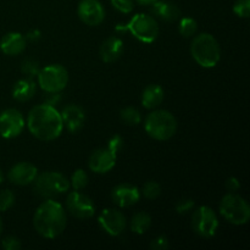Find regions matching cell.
<instances>
[{
    "label": "cell",
    "mask_w": 250,
    "mask_h": 250,
    "mask_svg": "<svg viewBox=\"0 0 250 250\" xmlns=\"http://www.w3.org/2000/svg\"><path fill=\"white\" fill-rule=\"evenodd\" d=\"M27 127L37 139L50 142L62 133L63 122L55 106L44 103L32 107L27 116Z\"/></svg>",
    "instance_id": "6da1fadb"
},
{
    "label": "cell",
    "mask_w": 250,
    "mask_h": 250,
    "mask_svg": "<svg viewBox=\"0 0 250 250\" xmlns=\"http://www.w3.org/2000/svg\"><path fill=\"white\" fill-rule=\"evenodd\" d=\"M67 217L60 203L53 199L42 203L34 212L33 226L39 236L54 239L60 236L66 229Z\"/></svg>",
    "instance_id": "7a4b0ae2"
},
{
    "label": "cell",
    "mask_w": 250,
    "mask_h": 250,
    "mask_svg": "<svg viewBox=\"0 0 250 250\" xmlns=\"http://www.w3.org/2000/svg\"><path fill=\"white\" fill-rule=\"evenodd\" d=\"M190 54L195 62L205 68L215 67L221 59L219 42L210 33H200L193 38Z\"/></svg>",
    "instance_id": "3957f363"
},
{
    "label": "cell",
    "mask_w": 250,
    "mask_h": 250,
    "mask_svg": "<svg viewBox=\"0 0 250 250\" xmlns=\"http://www.w3.org/2000/svg\"><path fill=\"white\" fill-rule=\"evenodd\" d=\"M144 128L156 141H168L177 132V120L167 110H154L146 116Z\"/></svg>",
    "instance_id": "277c9868"
},
{
    "label": "cell",
    "mask_w": 250,
    "mask_h": 250,
    "mask_svg": "<svg viewBox=\"0 0 250 250\" xmlns=\"http://www.w3.org/2000/svg\"><path fill=\"white\" fill-rule=\"evenodd\" d=\"M117 32H129L132 36L143 43H153L159 36V24L153 16L148 14H137L127 23L116 26Z\"/></svg>",
    "instance_id": "5b68a950"
},
{
    "label": "cell",
    "mask_w": 250,
    "mask_h": 250,
    "mask_svg": "<svg viewBox=\"0 0 250 250\" xmlns=\"http://www.w3.org/2000/svg\"><path fill=\"white\" fill-rule=\"evenodd\" d=\"M220 212L222 217L234 226L248 224L250 219V207L241 195L229 193L225 195L220 204Z\"/></svg>",
    "instance_id": "8992f818"
},
{
    "label": "cell",
    "mask_w": 250,
    "mask_h": 250,
    "mask_svg": "<svg viewBox=\"0 0 250 250\" xmlns=\"http://www.w3.org/2000/svg\"><path fill=\"white\" fill-rule=\"evenodd\" d=\"M70 181L60 172L48 171L37 176L34 180V192L43 198H53L63 194L70 189Z\"/></svg>",
    "instance_id": "52a82bcc"
},
{
    "label": "cell",
    "mask_w": 250,
    "mask_h": 250,
    "mask_svg": "<svg viewBox=\"0 0 250 250\" xmlns=\"http://www.w3.org/2000/svg\"><path fill=\"white\" fill-rule=\"evenodd\" d=\"M38 83L45 93H60L68 83V72L62 65L53 63L41 68L37 75Z\"/></svg>",
    "instance_id": "ba28073f"
},
{
    "label": "cell",
    "mask_w": 250,
    "mask_h": 250,
    "mask_svg": "<svg viewBox=\"0 0 250 250\" xmlns=\"http://www.w3.org/2000/svg\"><path fill=\"white\" fill-rule=\"evenodd\" d=\"M193 231L205 239L212 238L219 229V219L211 208L200 207L192 215Z\"/></svg>",
    "instance_id": "9c48e42d"
},
{
    "label": "cell",
    "mask_w": 250,
    "mask_h": 250,
    "mask_svg": "<svg viewBox=\"0 0 250 250\" xmlns=\"http://www.w3.org/2000/svg\"><path fill=\"white\" fill-rule=\"evenodd\" d=\"M66 209L73 217L80 220L90 219L95 214V205L93 200L80 190H73L67 195Z\"/></svg>",
    "instance_id": "30bf717a"
},
{
    "label": "cell",
    "mask_w": 250,
    "mask_h": 250,
    "mask_svg": "<svg viewBox=\"0 0 250 250\" xmlns=\"http://www.w3.org/2000/svg\"><path fill=\"white\" fill-rule=\"evenodd\" d=\"M26 126L24 117L19 110L6 109L0 114V136L2 138H16Z\"/></svg>",
    "instance_id": "8fae6325"
},
{
    "label": "cell",
    "mask_w": 250,
    "mask_h": 250,
    "mask_svg": "<svg viewBox=\"0 0 250 250\" xmlns=\"http://www.w3.org/2000/svg\"><path fill=\"white\" fill-rule=\"evenodd\" d=\"M98 222H99L103 231H105L112 237L120 236L126 229L127 226L125 215L119 210L111 209V208L104 209L100 212L99 217H98Z\"/></svg>",
    "instance_id": "7c38bea8"
},
{
    "label": "cell",
    "mask_w": 250,
    "mask_h": 250,
    "mask_svg": "<svg viewBox=\"0 0 250 250\" xmlns=\"http://www.w3.org/2000/svg\"><path fill=\"white\" fill-rule=\"evenodd\" d=\"M77 14L81 21L90 27L99 26L105 19L104 6L99 0H81Z\"/></svg>",
    "instance_id": "4fadbf2b"
},
{
    "label": "cell",
    "mask_w": 250,
    "mask_h": 250,
    "mask_svg": "<svg viewBox=\"0 0 250 250\" xmlns=\"http://www.w3.org/2000/svg\"><path fill=\"white\" fill-rule=\"evenodd\" d=\"M37 176H38V168L33 164L22 161L10 168L9 173H7V180L12 185L27 186L33 183Z\"/></svg>",
    "instance_id": "5bb4252c"
},
{
    "label": "cell",
    "mask_w": 250,
    "mask_h": 250,
    "mask_svg": "<svg viewBox=\"0 0 250 250\" xmlns=\"http://www.w3.org/2000/svg\"><path fill=\"white\" fill-rule=\"evenodd\" d=\"M116 154L107 148L97 149L89 156L88 166L95 173H106L114 168L116 164Z\"/></svg>",
    "instance_id": "9a60e30c"
},
{
    "label": "cell",
    "mask_w": 250,
    "mask_h": 250,
    "mask_svg": "<svg viewBox=\"0 0 250 250\" xmlns=\"http://www.w3.org/2000/svg\"><path fill=\"white\" fill-rule=\"evenodd\" d=\"M111 198L115 204L120 208H129L141 199L138 188L129 183H122L112 189Z\"/></svg>",
    "instance_id": "2e32d148"
},
{
    "label": "cell",
    "mask_w": 250,
    "mask_h": 250,
    "mask_svg": "<svg viewBox=\"0 0 250 250\" xmlns=\"http://www.w3.org/2000/svg\"><path fill=\"white\" fill-rule=\"evenodd\" d=\"M60 114L63 126L66 127V129L70 133H77V132L82 129L85 121V115L84 111L80 106L75 104H70L63 107V110Z\"/></svg>",
    "instance_id": "e0dca14e"
},
{
    "label": "cell",
    "mask_w": 250,
    "mask_h": 250,
    "mask_svg": "<svg viewBox=\"0 0 250 250\" xmlns=\"http://www.w3.org/2000/svg\"><path fill=\"white\" fill-rule=\"evenodd\" d=\"M124 53V42L119 37H109L102 43L99 49L100 59L105 63H111L116 61Z\"/></svg>",
    "instance_id": "ac0fdd59"
},
{
    "label": "cell",
    "mask_w": 250,
    "mask_h": 250,
    "mask_svg": "<svg viewBox=\"0 0 250 250\" xmlns=\"http://www.w3.org/2000/svg\"><path fill=\"white\" fill-rule=\"evenodd\" d=\"M27 41L24 36L19 32L6 33L0 41V50L9 56H15L21 54L26 49Z\"/></svg>",
    "instance_id": "d6986e66"
},
{
    "label": "cell",
    "mask_w": 250,
    "mask_h": 250,
    "mask_svg": "<svg viewBox=\"0 0 250 250\" xmlns=\"http://www.w3.org/2000/svg\"><path fill=\"white\" fill-rule=\"evenodd\" d=\"M151 12H153V15L158 16L159 19L167 22L176 21L181 15L177 5L172 4V2L164 1V0H156L154 4H151Z\"/></svg>",
    "instance_id": "ffe728a7"
},
{
    "label": "cell",
    "mask_w": 250,
    "mask_h": 250,
    "mask_svg": "<svg viewBox=\"0 0 250 250\" xmlns=\"http://www.w3.org/2000/svg\"><path fill=\"white\" fill-rule=\"evenodd\" d=\"M36 83L32 78H22L19 80L12 87V97L17 102H28L36 94Z\"/></svg>",
    "instance_id": "44dd1931"
},
{
    "label": "cell",
    "mask_w": 250,
    "mask_h": 250,
    "mask_svg": "<svg viewBox=\"0 0 250 250\" xmlns=\"http://www.w3.org/2000/svg\"><path fill=\"white\" fill-rule=\"evenodd\" d=\"M164 100V89L159 84H149L142 93V105L146 109L153 110Z\"/></svg>",
    "instance_id": "7402d4cb"
},
{
    "label": "cell",
    "mask_w": 250,
    "mask_h": 250,
    "mask_svg": "<svg viewBox=\"0 0 250 250\" xmlns=\"http://www.w3.org/2000/svg\"><path fill=\"white\" fill-rule=\"evenodd\" d=\"M151 226V216L146 212H137L131 219V231L136 234H144Z\"/></svg>",
    "instance_id": "603a6c76"
},
{
    "label": "cell",
    "mask_w": 250,
    "mask_h": 250,
    "mask_svg": "<svg viewBox=\"0 0 250 250\" xmlns=\"http://www.w3.org/2000/svg\"><path fill=\"white\" fill-rule=\"evenodd\" d=\"M198 31V23L192 17H183L181 19L180 24H178V32L181 36L185 38H190V37L195 36Z\"/></svg>",
    "instance_id": "cb8c5ba5"
},
{
    "label": "cell",
    "mask_w": 250,
    "mask_h": 250,
    "mask_svg": "<svg viewBox=\"0 0 250 250\" xmlns=\"http://www.w3.org/2000/svg\"><path fill=\"white\" fill-rule=\"evenodd\" d=\"M120 116H121L122 121L126 125H128V126H137V125H139L142 122V115L136 107H125L120 112Z\"/></svg>",
    "instance_id": "d4e9b609"
},
{
    "label": "cell",
    "mask_w": 250,
    "mask_h": 250,
    "mask_svg": "<svg viewBox=\"0 0 250 250\" xmlns=\"http://www.w3.org/2000/svg\"><path fill=\"white\" fill-rule=\"evenodd\" d=\"M88 182H89V177L87 172L82 168H78L71 176L70 186L73 188V190H82L87 187Z\"/></svg>",
    "instance_id": "484cf974"
},
{
    "label": "cell",
    "mask_w": 250,
    "mask_h": 250,
    "mask_svg": "<svg viewBox=\"0 0 250 250\" xmlns=\"http://www.w3.org/2000/svg\"><path fill=\"white\" fill-rule=\"evenodd\" d=\"M21 71L26 77L33 78L37 77V75L39 73L41 68H39L38 61H36L34 59H26V60L22 61Z\"/></svg>",
    "instance_id": "4316f807"
},
{
    "label": "cell",
    "mask_w": 250,
    "mask_h": 250,
    "mask_svg": "<svg viewBox=\"0 0 250 250\" xmlns=\"http://www.w3.org/2000/svg\"><path fill=\"white\" fill-rule=\"evenodd\" d=\"M142 193H143L146 199L154 200L161 194V187L155 181H148L146 183H144L143 188H142Z\"/></svg>",
    "instance_id": "83f0119b"
},
{
    "label": "cell",
    "mask_w": 250,
    "mask_h": 250,
    "mask_svg": "<svg viewBox=\"0 0 250 250\" xmlns=\"http://www.w3.org/2000/svg\"><path fill=\"white\" fill-rule=\"evenodd\" d=\"M15 203V194L9 189L0 192V211H7Z\"/></svg>",
    "instance_id": "f1b7e54d"
},
{
    "label": "cell",
    "mask_w": 250,
    "mask_h": 250,
    "mask_svg": "<svg viewBox=\"0 0 250 250\" xmlns=\"http://www.w3.org/2000/svg\"><path fill=\"white\" fill-rule=\"evenodd\" d=\"M234 14L242 19H248L250 16V0H237L233 5Z\"/></svg>",
    "instance_id": "f546056e"
},
{
    "label": "cell",
    "mask_w": 250,
    "mask_h": 250,
    "mask_svg": "<svg viewBox=\"0 0 250 250\" xmlns=\"http://www.w3.org/2000/svg\"><path fill=\"white\" fill-rule=\"evenodd\" d=\"M111 5L121 14H131L133 11V0H110Z\"/></svg>",
    "instance_id": "4dcf8cb0"
},
{
    "label": "cell",
    "mask_w": 250,
    "mask_h": 250,
    "mask_svg": "<svg viewBox=\"0 0 250 250\" xmlns=\"http://www.w3.org/2000/svg\"><path fill=\"white\" fill-rule=\"evenodd\" d=\"M1 247L2 249L5 250H20L21 249L22 244L20 242L19 238L14 236H9V237H5L1 242Z\"/></svg>",
    "instance_id": "1f68e13d"
},
{
    "label": "cell",
    "mask_w": 250,
    "mask_h": 250,
    "mask_svg": "<svg viewBox=\"0 0 250 250\" xmlns=\"http://www.w3.org/2000/svg\"><path fill=\"white\" fill-rule=\"evenodd\" d=\"M194 208V200L192 199H181L176 204V211L180 215L187 214Z\"/></svg>",
    "instance_id": "d6a6232c"
},
{
    "label": "cell",
    "mask_w": 250,
    "mask_h": 250,
    "mask_svg": "<svg viewBox=\"0 0 250 250\" xmlns=\"http://www.w3.org/2000/svg\"><path fill=\"white\" fill-rule=\"evenodd\" d=\"M106 148L117 155V153H119V151L124 148V139H122L120 136H117V134L116 136L111 137L109 141V143H107Z\"/></svg>",
    "instance_id": "836d02e7"
},
{
    "label": "cell",
    "mask_w": 250,
    "mask_h": 250,
    "mask_svg": "<svg viewBox=\"0 0 250 250\" xmlns=\"http://www.w3.org/2000/svg\"><path fill=\"white\" fill-rule=\"evenodd\" d=\"M168 247H170V243L165 236H159L150 244V248L153 250H166L168 249Z\"/></svg>",
    "instance_id": "e575fe53"
},
{
    "label": "cell",
    "mask_w": 250,
    "mask_h": 250,
    "mask_svg": "<svg viewBox=\"0 0 250 250\" xmlns=\"http://www.w3.org/2000/svg\"><path fill=\"white\" fill-rule=\"evenodd\" d=\"M226 188L229 193H236L241 188V183H239V181L236 177H229L226 181Z\"/></svg>",
    "instance_id": "d590c367"
},
{
    "label": "cell",
    "mask_w": 250,
    "mask_h": 250,
    "mask_svg": "<svg viewBox=\"0 0 250 250\" xmlns=\"http://www.w3.org/2000/svg\"><path fill=\"white\" fill-rule=\"evenodd\" d=\"M42 37V33L39 29H32V31H29L28 33L26 34V41L28 42H32V43H34V42H38L39 39H41Z\"/></svg>",
    "instance_id": "8d00e7d4"
},
{
    "label": "cell",
    "mask_w": 250,
    "mask_h": 250,
    "mask_svg": "<svg viewBox=\"0 0 250 250\" xmlns=\"http://www.w3.org/2000/svg\"><path fill=\"white\" fill-rule=\"evenodd\" d=\"M139 5H143V6H149V5L154 4L156 0H136Z\"/></svg>",
    "instance_id": "74e56055"
},
{
    "label": "cell",
    "mask_w": 250,
    "mask_h": 250,
    "mask_svg": "<svg viewBox=\"0 0 250 250\" xmlns=\"http://www.w3.org/2000/svg\"><path fill=\"white\" fill-rule=\"evenodd\" d=\"M4 178H5L4 172H2V170H1V168H0V185H1V183L4 182Z\"/></svg>",
    "instance_id": "f35d334b"
},
{
    "label": "cell",
    "mask_w": 250,
    "mask_h": 250,
    "mask_svg": "<svg viewBox=\"0 0 250 250\" xmlns=\"http://www.w3.org/2000/svg\"><path fill=\"white\" fill-rule=\"evenodd\" d=\"M2 231V221H1V217H0V234H1Z\"/></svg>",
    "instance_id": "ab89813d"
}]
</instances>
